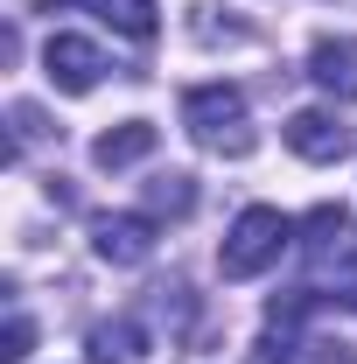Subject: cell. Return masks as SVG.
Listing matches in <instances>:
<instances>
[{"label":"cell","mask_w":357,"mask_h":364,"mask_svg":"<svg viewBox=\"0 0 357 364\" xmlns=\"http://www.w3.org/2000/svg\"><path fill=\"white\" fill-rule=\"evenodd\" d=\"M302 252H309V287L315 301H343L357 309V218L343 203H322L302 225Z\"/></svg>","instance_id":"cell-1"},{"label":"cell","mask_w":357,"mask_h":364,"mask_svg":"<svg viewBox=\"0 0 357 364\" xmlns=\"http://www.w3.org/2000/svg\"><path fill=\"white\" fill-rule=\"evenodd\" d=\"M147 210H154V218H189V210H196V176H182V168L154 176L147 182Z\"/></svg>","instance_id":"cell-11"},{"label":"cell","mask_w":357,"mask_h":364,"mask_svg":"<svg viewBox=\"0 0 357 364\" xmlns=\"http://www.w3.org/2000/svg\"><path fill=\"white\" fill-rule=\"evenodd\" d=\"M287 245H294V218H280L273 203H252V210H238V225L224 231L218 267H224V280H252V273H267Z\"/></svg>","instance_id":"cell-3"},{"label":"cell","mask_w":357,"mask_h":364,"mask_svg":"<svg viewBox=\"0 0 357 364\" xmlns=\"http://www.w3.org/2000/svg\"><path fill=\"white\" fill-rule=\"evenodd\" d=\"M43 14H56V7H91L98 21H112L119 36H134V43H154V28H161V7L154 0H36Z\"/></svg>","instance_id":"cell-7"},{"label":"cell","mask_w":357,"mask_h":364,"mask_svg":"<svg viewBox=\"0 0 357 364\" xmlns=\"http://www.w3.org/2000/svg\"><path fill=\"white\" fill-rule=\"evenodd\" d=\"M309 77L329 98H357V36H322L309 49Z\"/></svg>","instance_id":"cell-8"},{"label":"cell","mask_w":357,"mask_h":364,"mask_svg":"<svg viewBox=\"0 0 357 364\" xmlns=\"http://www.w3.org/2000/svg\"><path fill=\"white\" fill-rule=\"evenodd\" d=\"M182 127L196 147H211V154H231V161H245L260 134H252V112H245V91L238 85H196L182 91Z\"/></svg>","instance_id":"cell-2"},{"label":"cell","mask_w":357,"mask_h":364,"mask_svg":"<svg viewBox=\"0 0 357 364\" xmlns=\"http://www.w3.org/2000/svg\"><path fill=\"white\" fill-rule=\"evenodd\" d=\"M43 77H49L56 91H70V98H85V91L105 77V56H98V43H85V36H49Z\"/></svg>","instance_id":"cell-5"},{"label":"cell","mask_w":357,"mask_h":364,"mask_svg":"<svg viewBox=\"0 0 357 364\" xmlns=\"http://www.w3.org/2000/svg\"><path fill=\"white\" fill-rule=\"evenodd\" d=\"M294 329L302 322H267V336L252 343V364H294Z\"/></svg>","instance_id":"cell-12"},{"label":"cell","mask_w":357,"mask_h":364,"mask_svg":"<svg viewBox=\"0 0 357 364\" xmlns=\"http://www.w3.org/2000/svg\"><path fill=\"white\" fill-rule=\"evenodd\" d=\"M140 350H147V329H140L134 316L91 329V364H140Z\"/></svg>","instance_id":"cell-10"},{"label":"cell","mask_w":357,"mask_h":364,"mask_svg":"<svg viewBox=\"0 0 357 364\" xmlns=\"http://www.w3.org/2000/svg\"><path fill=\"white\" fill-rule=\"evenodd\" d=\"M7 119H14V154H28V147H36V140L49 134V127H43V112H36V105H14Z\"/></svg>","instance_id":"cell-14"},{"label":"cell","mask_w":357,"mask_h":364,"mask_svg":"<svg viewBox=\"0 0 357 364\" xmlns=\"http://www.w3.org/2000/svg\"><path fill=\"white\" fill-rule=\"evenodd\" d=\"M28 343H36V322L14 309V316H7V336H0V358H7V364H21V358H28Z\"/></svg>","instance_id":"cell-13"},{"label":"cell","mask_w":357,"mask_h":364,"mask_svg":"<svg viewBox=\"0 0 357 364\" xmlns=\"http://www.w3.org/2000/svg\"><path fill=\"white\" fill-rule=\"evenodd\" d=\"M154 127H147V119H119V127H105V134L91 140V161H98V168H134V161H147V154H154Z\"/></svg>","instance_id":"cell-9"},{"label":"cell","mask_w":357,"mask_h":364,"mask_svg":"<svg viewBox=\"0 0 357 364\" xmlns=\"http://www.w3.org/2000/svg\"><path fill=\"white\" fill-rule=\"evenodd\" d=\"M91 252H98L105 267H140V259H154V218H140V210H105V218H91Z\"/></svg>","instance_id":"cell-4"},{"label":"cell","mask_w":357,"mask_h":364,"mask_svg":"<svg viewBox=\"0 0 357 364\" xmlns=\"http://www.w3.org/2000/svg\"><path fill=\"white\" fill-rule=\"evenodd\" d=\"M287 147L302 154V161H343L351 154V127L336 119V112H322V105H309V112H287Z\"/></svg>","instance_id":"cell-6"}]
</instances>
